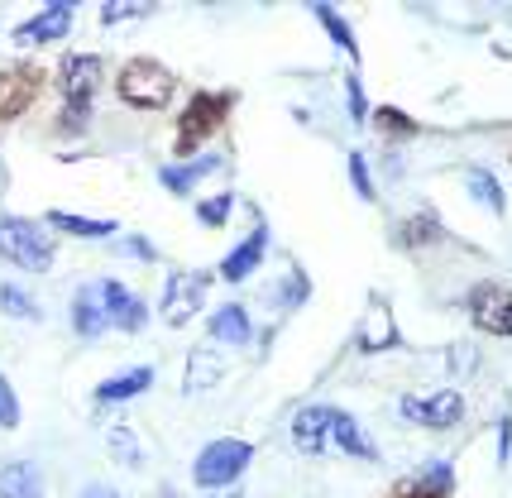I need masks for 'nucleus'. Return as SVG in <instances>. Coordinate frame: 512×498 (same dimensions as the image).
<instances>
[{
    "label": "nucleus",
    "mask_w": 512,
    "mask_h": 498,
    "mask_svg": "<svg viewBox=\"0 0 512 498\" xmlns=\"http://www.w3.org/2000/svg\"><path fill=\"white\" fill-rule=\"evenodd\" d=\"M120 96L130 101V106H144V111H158V106H168V96H173V72L154 63V58H134L130 68L120 72Z\"/></svg>",
    "instance_id": "f257e3e1"
},
{
    "label": "nucleus",
    "mask_w": 512,
    "mask_h": 498,
    "mask_svg": "<svg viewBox=\"0 0 512 498\" xmlns=\"http://www.w3.org/2000/svg\"><path fill=\"white\" fill-rule=\"evenodd\" d=\"M0 254H5L10 264L29 269V273L53 269V245H48L29 221H15V216H0Z\"/></svg>",
    "instance_id": "f03ea898"
},
{
    "label": "nucleus",
    "mask_w": 512,
    "mask_h": 498,
    "mask_svg": "<svg viewBox=\"0 0 512 498\" xmlns=\"http://www.w3.org/2000/svg\"><path fill=\"white\" fill-rule=\"evenodd\" d=\"M225 111H230V96H211V91H201L197 101L182 111V120H178V154H192L201 139H211V130L225 120Z\"/></svg>",
    "instance_id": "7ed1b4c3"
},
{
    "label": "nucleus",
    "mask_w": 512,
    "mask_h": 498,
    "mask_svg": "<svg viewBox=\"0 0 512 498\" xmlns=\"http://www.w3.org/2000/svg\"><path fill=\"white\" fill-rule=\"evenodd\" d=\"M249 455L254 451H249L245 441H216V446H206L197 460V484L206 494H211V489H225V484L249 465Z\"/></svg>",
    "instance_id": "20e7f679"
},
{
    "label": "nucleus",
    "mask_w": 512,
    "mask_h": 498,
    "mask_svg": "<svg viewBox=\"0 0 512 498\" xmlns=\"http://www.w3.org/2000/svg\"><path fill=\"white\" fill-rule=\"evenodd\" d=\"M206 293H211V278H206V273H173V278H168V293H163V317H168V326H182V321L197 317Z\"/></svg>",
    "instance_id": "39448f33"
},
{
    "label": "nucleus",
    "mask_w": 512,
    "mask_h": 498,
    "mask_svg": "<svg viewBox=\"0 0 512 498\" xmlns=\"http://www.w3.org/2000/svg\"><path fill=\"white\" fill-rule=\"evenodd\" d=\"M469 312L479 321V331L489 336H512V293L498 288V283H479L469 293Z\"/></svg>",
    "instance_id": "423d86ee"
},
{
    "label": "nucleus",
    "mask_w": 512,
    "mask_h": 498,
    "mask_svg": "<svg viewBox=\"0 0 512 498\" xmlns=\"http://www.w3.org/2000/svg\"><path fill=\"white\" fill-rule=\"evenodd\" d=\"M96 87H101V58H87V53L67 58V68H63V96L72 101V125H77V115L91 106Z\"/></svg>",
    "instance_id": "0eeeda50"
},
{
    "label": "nucleus",
    "mask_w": 512,
    "mask_h": 498,
    "mask_svg": "<svg viewBox=\"0 0 512 498\" xmlns=\"http://www.w3.org/2000/svg\"><path fill=\"white\" fill-rule=\"evenodd\" d=\"M402 417L417 422V427H455L465 417V403L455 393H431V398H407Z\"/></svg>",
    "instance_id": "6e6552de"
},
{
    "label": "nucleus",
    "mask_w": 512,
    "mask_h": 498,
    "mask_svg": "<svg viewBox=\"0 0 512 498\" xmlns=\"http://www.w3.org/2000/svg\"><path fill=\"white\" fill-rule=\"evenodd\" d=\"M39 96V72L34 68H10L0 72V120L29 111V101Z\"/></svg>",
    "instance_id": "1a4fd4ad"
},
{
    "label": "nucleus",
    "mask_w": 512,
    "mask_h": 498,
    "mask_svg": "<svg viewBox=\"0 0 512 498\" xmlns=\"http://www.w3.org/2000/svg\"><path fill=\"white\" fill-rule=\"evenodd\" d=\"M331 427H335V408H302L292 422V441L307 455H321L331 446Z\"/></svg>",
    "instance_id": "9d476101"
},
{
    "label": "nucleus",
    "mask_w": 512,
    "mask_h": 498,
    "mask_svg": "<svg viewBox=\"0 0 512 498\" xmlns=\"http://www.w3.org/2000/svg\"><path fill=\"white\" fill-rule=\"evenodd\" d=\"M67 24H72V5H53L39 20H29L15 29V44H53V39L67 34Z\"/></svg>",
    "instance_id": "9b49d317"
},
{
    "label": "nucleus",
    "mask_w": 512,
    "mask_h": 498,
    "mask_svg": "<svg viewBox=\"0 0 512 498\" xmlns=\"http://www.w3.org/2000/svg\"><path fill=\"white\" fill-rule=\"evenodd\" d=\"M101 302H106V317H111L115 326H125V331H139V326H144V302L130 297L120 283H101Z\"/></svg>",
    "instance_id": "f8f14e48"
},
{
    "label": "nucleus",
    "mask_w": 512,
    "mask_h": 498,
    "mask_svg": "<svg viewBox=\"0 0 512 498\" xmlns=\"http://www.w3.org/2000/svg\"><path fill=\"white\" fill-rule=\"evenodd\" d=\"M331 446H340V451H350V455H364V460H374V441H369V436H364V431L355 427V422H350V417H345V412L335 408V427H331Z\"/></svg>",
    "instance_id": "ddd939ff"
},
{
    "label": "nucleus",
    "mask_w": 512,
    "mask_h": 498,
    "mask_svg": "<svg viewBox=\"0 0 512 498\" xmlns=\"http://www.w3.org/2000/svg\"><path fill=\"white\" fill-rule=\"evenodd\" d=\"M264 245H268V235H264V226H259V230H254V235L245 240V245H240L235 254H230V259H225L221 273H225V278H245V273L254 269L259 259H264Z\"/></svg>",
    "instance_id": "4468645a"
},
{
    "label": "nucleus",
    "mask_w": 512,
    "mask_h": 498,
    "mask_svg": "<svg viewBox=\"0 0 512 498\" xmlns=\"http://www.w3.org/2000/svg\"><path fill=\"white\" fill-rule=\"evenodd\" d=\"M39 494V470L34 465H5L0 470V498H34Z\"/></svg>",
    "instance_id": "2eb2a0df"
},
{
    "label": "nucleus",
    "mask_w": 512,
    "mask_h": 498,
    "mask_svg": "<svg viewBox=\"0 0 512 498\" xmlns=\"http://www.w3.org/2000/svg\"><path fill=\"white\" fill-rule=\"evenodd\" d=\"M149 369H130V374H120V379H106V384L96 388V398L101 403H120V398H134V393H144L149 388Z\"/></svg>",
    "instance_id": "dca6fc26"
},
{
    "label": "nucleus",
    "mask_w": 512,
    "mask_h": 498,
    "mask_svg": "<svg viewBox=\"0 0 512 498\" xmlns=\"http://www.w3.org/2000/svg\"><path fill=\"white\" fill-rule=\"evenodd\" d=\"M106 321H111V317H106V302L96 297V288L77 293V331H82V336H96Z\"/></svg>",
    "instance_id": "f3484780"
},
{
    "label": "nucleus",
    "mask_w": 512,
    "mask_h": 498,
    "mask_svg": "<svg viewBox=\"0 0 512 498\" xmlns=\"http://www.w3.org/2000/svg\"><path fill=\"white\" fill-rule=\"evenodd\" d=\"M211 331H216L221 340H230V345H235V340H249V317L240 312V307H225V312L211 317Z\"/></svg>",
    "instance_id": "a211bd4d"
},
{
    "label": "nucleus",
    "mask_w": 512,
    "mask_h": 498,
    "mask_svg": "<svg viewBox=\"0 0 512 498\" xmlns=\"http://www.w3.org/2000/svg\"><path fill=\"white\" fill-rule=\"evenodd\" d=\"M48 221L67 235H111V221H82V216H67V211H53Z\"/></svg>",
    "instance_id": "6ab92c4d"
},
{
    "label": "nucleus",
    "mask_w": 512,
    "mask_h": 498,
    "mask_svg": "<svg viewBox=\"0 0 512 498\" xmlns=\"http://www.w3.org/2000/svg\"><path fill=\"white\" fill-rule=\"evenodd\" d=\"M201 173H211V159H197V163H187V168H168V173H163V187H168V192H187Z\"/></svg>",
    "instance_id": "aec40b11"
},
{
    "label": "nucleus",
    "mask_w": 512,
    "mask_h": 498,
    "mask_svg": "<svg viewBox=\"0 0 512 498\" xmlns=\"http://www.w3.org/2000/svg\"><path fill=\"white\" fill-rule=\"evenodd\" d=\"M469 192H474L479 202L489 206L493 216L503 211V192H498V182H493V173H469Z\"/></svg>",
    "instance_id": "412c9836"
},
{
    "label": "nucleus",
    "mask_w": 512,
    "mask_h": 498,
    "mask_svg": "<svg viewBox=\"0 0 512 498\" xmlns=\"http://www.w3.org/2000/svg\"><path fill=\"white\" fill-rule=\"evenodd\" d=\"M0 307H5V312H10V317L39 321V307H34V302H29V297H24L20 288H15V283H5V288H0Z\"/></svg>",
    "instance_id": "4be33fe9"
},
{
    "label": "nucleus",
    "mask_w": 512,
    "mask_h": 498,
    "mask_svg": "<svg viewBox=\"0 0 512 498\" xmlns=\"http://www.w3.org/2000/svg\"><path fill=\"white\" fill-rule=\"evenodd\" d=\"M446 494H450V470L446 465H441V470H431L417 489H407V498H446Z\"/></svg>",
    "instance_id": "5701e85b"
},
{
    "label": "nucleus",
    "mask_w": 512,
    "mask_h": 498,
    "mask_svg": "<svg viewBox=\"0 0 512 498\" xmlns=\"http://www.w3.org/2000/svg\"><path fill=\"white\" fill-rule=\"evenodd\" d=\"M192 369H197V374L187 379V388H192V393H201V388H206V379L216 384V369H221V364H216V355H206V350H197V355H192Z\"/></svg>",
    "instance_id": "b1692460"
},
{
    "label": "nucleus",
    "mask_w": 512,
    "mask_h": 498,
    "mask_svg": "<svg viewBox=\"0 0 512 498\" xmlns=\"http://www.w3.org/2000/svg\"><path fill=\"white\" fill-rule=\"evenodd\" d=\"M316 20H321L326 29H331V34H335V44L345 48V53H355V39H350V29L340 24V15H335V10H326V5H321V10H316Z\"/></svg>",
    "instance_id": "393cba45"
},
{
    "label": "nucleus",
    "mask_w": 512,
    "mask_h": 498,
    "mask_svg": "<svg viewBox=\"0 0 512 498\" xmlns=\"http://www.w3.org/2000/svg\"><path fill=\"white\" fill-rule=\"evenodd\" d=\"M15 422H20V403H15L10 384L0 379V427H15Z\"/></svg>",
    "instance_id": "a878e982"
},
{
    "label": "nucleus",
    "mask_w": 512,
    "mask_h": 498,
    "mask_svg": "<svg viewBox=\"0 0 512 498\" xmlns=\"http://www.w3.org/2000/svg\"><path fill=\"white\" fill-rule=\"evenodd\" d=\"M225 211H230V197H216V202H206V206H201L197 216H201V226H221V221H225Z\"/></svg>",
    "instance_id": "bb28decb"
},
{
    "label": "nucleus",
    "mask_w": 512,
    "mask_h": 498,
    "mask_svg": "<svg viewBox=\"0 0 512 498\" xmlns=\"http://www.w3.org/2000/svg\"><path fill=\"white\" fill-rule=\"evenodd\" d=\"M350 178H355V192H359V197H374V182H369V168H364V159H350Z\"/></svg>",
    "instance_id": "cd10ccee"
},
{
    "label": "nucleus",
    "mask_w": 512,
    "mask_h": 498,
    "mask_svg": "<svg viewBox=\"0 0 512 498\" xmlns=\"http://www.w3.org/2000/svg\"><path fill=\"white\" fill-rule=\"evenodd\" d=\"M379 125L383 130H402V135H412V130H417V125H412L407 115H398V111H379Z\"/></svg>",
    "instance_id": "c85d7f7f"
},
{
    "label": "nucleus",
    "mask_w": 512,
    "mask_h": 498,
    "mask_svg": "<svg viewBox=\"0 0 512 498\" xmlns=\"http://www.w3.org/2000/svg\"><path fill=\"white\" fill-rule=\"evenodd\" d=\"M125 15H144V5H106V20H125Z\"/></svg>",
    "instance_id": "c756f323"
},
{
    "label": "nucleus",
    "mask_w": 512,
    "mask_h": 498,
    "mask_svg": "<svg viewBox=\"0 0 512 498\" xmlns=\"http://www.w3.org/2000/svg\"><path fill=\"white\" fill-rule=\"evenodd\" d=\"M350 111L364 115V96H359V82H355V77H350Z\"/></svg>",
    "instance_id": "7c9ffc66"
},
{
    "label": "nucleus",
    "mask_w": 512,
    "mask_h": 498,
    "mask_svg": "<svg viewBox=\"0 0 512 498\" xmlns=\"http://www.w3.org/2000/svg\"><path fill=\"white\" fill-rule=\"evenodd\" d=\"M82 498H115V494H111V489H101V484H96V489H87Z\"/></svg>",
    "instance_id": "2f4dec72"
},
{
    "label": "nucleus",
    "mask_w": 512,
    "mask_h": 498,
    "mask_svg": "<svg viewBox=\"0 0 512 498\" xmlns=\"http://www.w3.org/2000/svg\"><path fill=\"white\" fill-rule=\"evenodd\" d=\"M0 192H5V168H0Z\"/></svg>",
    "instance_id": "473e14b6"
},
{
    "label": "nucleus",
    "mask_w": 512,
    "mask_h": 498,
    "mask_svg": "<svg viewBox=\"0 0 512 498\" xmlns=\"http://www.w3.org/2000/svg\"><path fill=\"white\" fill-rule=\"evenodd\" d=\"M225 498H235V494H225Z\"/></svg>",
    "instance_id": "72a5a7b5"
},
{
    "label": "nucleus",
    "mask_w": 512,
    "mask_h": 498,
    "mask_svg": "<svg viewBox=\"0 0 512 498\" xmlns=\"http://www.w3.org/2000/svg\"><path fill=\"white\" fill-rule=\"evenodd\" d=\"M158 498H168V494H158Z\"/></svg>",
    "instance_id": "f704fd0d"
}]
</instances>
